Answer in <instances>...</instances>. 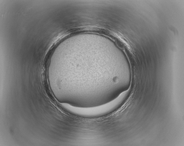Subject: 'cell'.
Masks as SVG:
<instances>
[{
    "instance_id": "cell-1",
    "label": "cell",
    "mask_w": 184,
    "mask_h": 146,
    "mask_svg": "<svg viewBox=\"0 0 184 146\" xmlns=\"http://www.w3.org/2000/svg\"><path fill=\"white\" fill-rule=\"evenodd\" d=\"M130 89L121 93L116 98L105 104L93 107H82L62 103L61 105L72 114L85 117L99 116L108 114L117 108L127 98Z\"/></svg>"
}]
</instances>
